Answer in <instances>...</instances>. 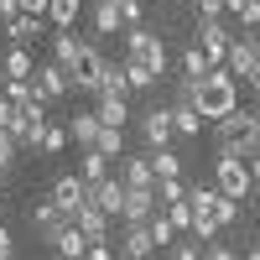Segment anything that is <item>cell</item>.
I'll return each mask as SVG.
<instances>
[{"mask_svg": "<svg viewBox=\"0 0 260 260\" xmlns=\"http://www.w3.org/2000/svg\"><path fill=\"white\" fill-rule=\"evenodd\" d=\"M16 11H21V16H42V21H47V0H16Z\"/></svg>", "mask_w": 260, "mask_h": 260, "instance_id": "obj_40", "label": "cell"}, {"mask_svg": "<svg viewBox=\"0 0 260 260\" xmlns=\"http://www.w3.org/2000/svg\"><path fill=\"white\" fill-rule=\"evenodd\" d=\"M203 125H208V120H203L198 110H192V104H187V110H172V130H177L182 141H192V136H203Z\"/></svg>", "mask_w": 260, "mask_h": 260, "instance_id": "obj_25", "label": "cell"}, {"mask_svg": "<svg viewBox=\"0 0 260 260\" xmlns=\"http://www.w3.org/2000/svg\"><path fill=\"white\" fill-rule=\"evenodd\" d=\"M151 177H182V156L172 146H156L151 151Z\"/></svg>", "mask_w": 260, "mask_h": 260, "instance_id": "obj_24", "label": "cell"}, {"mask_svg": "<svg viewBox=\"0 0 260 260\" xmlns=\"http://www.w3.org/2000/svg\"><path fill=\"white\" fill-rule=\"evenodd\" d=\"M213 187H219L224 198H234V203H250V192H255L250 167L240 156H213Z\"/></svg>", "mask_w": 260, "mask_h": 260, "instance_id": "obj_3", "label": "cell"}, {"mask_svg": "<svg viewBox=\"0 0 260 260\" xmlns=\"http://www.w3.org/2000/svg\"><path fill=\"white\" fill-rule=\"evenodd\" d=\"M83 260H115V245H110V240H94Z\"/></svg>", "mask_w": 260, "mask_h": 260, "instance_id": "obj_39", "label": "cell"}, {"mask_svg": "<svg viewBox=\"0 0 260 260\" xmlns=\"http://www.w3.org/2000/svg\"><path fill=\"white\" fill-rule=\"evenodd\" d=\"M11 161H16V136H11V130H0V177H6Z\"/></svg>", "mask_w": 260, "mask_h": 260, "instance_id": "obj_38", "label": "cell"}, {"mask_svg": "<svg viewBox=\"0 0 260 260\" xmlns=\"http://www.w3.org/2000/svg\"><path fill=\"white\" fill-rule=\"evenodd\" d=\"M125 89H130V94H141V89H156V73H151L146 62L125 57Z\"/></svg>", "mask_w": 260, "mask_h": 260, "instance_id": "obj_27", "label": "cell"}, {"mask_svg": "<svg viewBox=\"0 0 260 260\" xmlns=\"http://www.w3.org/2000/svg\"><path fill=\"white\" fill-rule=\"evenodd\" d=\"M89 203H94L99 213H110V219H120V208H125V182H120V177L94 182V187H89Z\"/></svg>", "mask_w": 260, "mask_h": 260, "instance_id": "obj_8", "label": "cell"}, {"mask_svg": "<svg viewBox=\"0 0 260 260\" xmlns=\"http://www.w3.org/2000/svg\"><path fill=\"white\" fill-rule=\"evenodd\" d=\"M120 37H125V57L146 62V68L156 73V78H161V73L172 68V57H167V42H161L156 31H151V26H125Z\"/></svg>", "mask_w": 260, "mask_h": 260, "instance_id": "obj_2", "label": "cell"}, {"mask_svg": "<svg viewBox=\"0 0 260 260\" xmlns=\"http://www.w3.org/2000/svg\"><path fill=\"white\" fill-rule=\"evenodd\" d=\"M115 260H130V255H120V250H115Z\"/></svg>", "mask_w": 260, "mask_h": 260, "instance_id": "obj_47", "label": "cell"}, {"mask_svg": "<svg viewBox=\"0 0 260 260\" xmlns=\"http://www.w3.org/2000/svg\"><path fill=\"white\" fill-rule=\"evenodd\" d=\"M240 260H260V240H250V245H245V255H240Z\"/></svg>", "mask_w": 260, "mask_h": 260, "instance_id": "obj_44", "label": "cell"}, {"mask_svg": "<svg viewBox=\"0 0 260 260\" xmlns=\"http://www.w3.org/2000/svg\"><path fill=\"white\" fill-rule=\"evenodd\" d=\"M208 68H213V62L203 57V47H198V42H187L182 57H177V73H182V78H208Z\"/></svg>", "mask_w": 260, "mask_h": 260, "instance_id": "obj_22", "label": "cell"}, {"mask_svg": "<svg viewBox=\"0 0 260 260\" xmlns=\"http://www.w3.org/2000/svg\"><path fill=\"white\" fill-rule=\"evenodd\" d=\"M161 260H203V245L192 240V234H177V240L161 250Z\"/></svg>", "mask_w": 260, "mask_h": 260, "instance_id": "obj_31", "label": "cell"}, {"mask_svg": "<svg viewBox=\"0 0 260 260\" xmlns=\"http://www.w3.org/2000/svg\"><path fill=\"white\" fill-rule=\"evenodd\" d=\"M62 125H68V141H73L78 151H89V146L99 141V130H104L94 110H73V115H68V120H62Z\"/></svg>", "mask_w": 260, "mask_h": 260, "instance_id": "obj_9", "label": "cell"}, {"mask_svg": "<svg viewBox=\"0 0 260 260\" xmlns=\"http://www.w3.org/2000/svg\"><path fill=\"white\" fill-rule=\"evenodd\" d=\"M203 260H240V250L224 245V240H213V245H203Z\"/></svg>", "mask_w": 260, "mask_h": 260, "instance_id": "obj_37", "label": "cell"}, {"mask_svg": "<svg viewBox=\"0 0 260 260\" xmlns=\"http://www.w3.org/2000/svg\"><path fill=\"white\" fill-rule=\"evenodd\" d=\"M192 11H198V21H224L229 0H192Z\"/></svg>", "mask_w": 260, "mask_h": 260, "instance_id": "obj_36", "label": "cell"}, {"mask_svg": "<svg viewBox=\"0 0 260 260\" xmlns=\"http://www.w3.org/2000/svg\"><path fill=\"white\" fill-rule=\"evenodd\" d=\"M94 151H104L110 161H120V156H125V130H120V125H104L99 141H94Z\"/></svg>", "mask_w": 260, "mask_h": 260, "instance_id": "obj_29", "label": "cell"}, {"mask_svg": "<svg viewBox=\"0 0 260 260\" xmlns=\"http://www.w3.org/2000/svg\"><path fill=\"white\" fill-rule=\"evenodd\" d=\"M156 213V192L151 187H125V208H120V224H146Z\"/></svg>", "mask_w": 260, "mask_h": 260, "instance_id": "obj_10", "label": "cell"}, {"mask_svg": "<svg viewBox=\"0 0 260 260\" xmlns=\"http://www.w3.org/2000/svg\"><path fill=\"white\" fill-rule=\"evenodd\" d=\"M141 136H146V146H151V151L177 141V130H172V110H167V104H151V110L141 115Z\"/></svg>", "mask_w": 260, "mask_h": 260, "instance_id": "obj_5", "label": "cell"}, {"mask_svg": "<svg viewBox=\"0 0 260 260\" xmlns=\"http://www.w3.org/2000/svg\"><path fill=\"white\" fill-rule=\"evenodd\" d=\"M47 198H52V203H57V208L73 219V208L89 198V187H83V177H78V172H62V177L52 182V192H47Z\"/></svg>", "mask_w": 260, "mask_h": 260, "instance_id": "obj_6", "label": "cell"}, {"mask_svg": "<svg viewBox=\"0 0 260 260\" xmlns=\"http://www.w3.org/2000/svg\"><path fill=\"white\" fill-rule=\"evenodd\" d=\"M52 260H62V255H52Z\"/></svg>", "mask_w": 260, "mask_h": 260, "instance_id": "obj_49", "label": "cell"}, {"mask_svg": "<svg viewBox=\"0 0 260 260\" xmlns=\"http://www.w3.org/2000/svg\"><path fill=\"white\" fill-rule=\"evenodd\" d=\"M83 0H47V26H78Z\"/></svg>", "mask_w": 260, "mask_h": 260, "instance_id": "obj_23", "label": "cell"}, {"mask_svg": "<svg viewBox=\"0 0 260 260\" xmlns=\"http://www.w3.org/2000/svg\"><path fill=\"white\" fill-rule=\"evenodd\" d=\"M115 167H120L115 177H120L125 187H151V182H156V177H151V156H136V151H125Z\"/></svg>", "mask_w": 260, "mask_h": 260, "instance_id": "obj_16", "label": "cell"}, {"mask_svg": "<svg viewBox=\"0 0 260 260\" xmlns=\"http://www.w3.org/2000/svg\"><path fill=\"white\" fill-rule=\"evenodd\" d=\"M31 83H37V89L47 94V99H62V94L73 89V83H68V68H62V62H37Z\"/></svg>", "mask_w": 260, "mask_h": 260, "instance_id": "obj_12", "label": "cell"}, {"mask_svg": "<svg viewBox=\"0 0 260 260\" xmlns=\"http://www.w3.org/2000/svg\"><path fill=\"white\" fill-rule=\"evenodd\" d=\"M0 224H6V219H0Z\"/></svg>", "mask_w": 260, "mask_h": 260, "instance_id": "obj_50", "label": "cell"}, {"mask_svg": "<svg viewBox=\"0 0 260 260\" xmlns=\"http://www.w3.org/2000/svg\"><path fill=\"white\" fill-rule=\"evenodd\" d=\"M31 73H37V57H31V47H21V42H11L6 62H0V78H31Z\"/></svg>", "mask_w": 260, "mask_h": 260, "instance_id": "obj_19", "label": "cell"}, {"mask_svg": "<svg viewBox=\"0 0 260 260\" xmlns=\"http://www.w3.org/2000/svg\"><path fill=\"white\" fill-rule=\"evenodd\" d=\"M0 26H6V37H11V42H21V47H31V42L42 37V16H21V11H16L11 21H0Z\"/></svg>", "mask_w": 260, "mask_h": 260, "instance_id": "obj_20", "label": "cell"}, {"mask_svg": "<svg viewBox=\"0 0 260 260\" xmlns=\"http://www.w3.org/2000/svg\"><path fill=\"white\" fill-rule=\"evenodd\" d=\"M192 240H198V245H213V240H219V234H224V224L219 219H213V213H192Z\"/></svg>", "mask_w": 260, "mask_h": 260, "instance_id": "obj_32", "label": "cell"}, {"mask_svg": "<svg viewBox=\"0 0 260 260\" xmlns=\"http://www.w3.org/2000/svg\"><path fill=\"white\" fill-rule=\"evenodd\" d=\"M62 146H73V141H68V125H57V120H47V130H42V151H47V156H57Z\"/></svg>", "mask_w": 260, "mask_h": 260, "instance_id": "obj_33", "label": "cell"}, {"mask_svg": "<svg viewBox=\"0 0 260 260\" xmlns=\"http://www.w3.org/2000/svg\"><path fill=\"white\" fill-rule=\"evenodd\" d=\"M104 6H120V0H104Z\"/></svg>", "mask_w": 260, "mask_h": 260, "instance_id": "obj_48", "label": "cell"}, {"mask_svg": "<svg viewBox=\"0 0 260 260\" xmlns=\"http://www.w3.org/2000/svg\"><path fill=\"white\" fill-rule=\"evenodd\" d=\"M245 167H250V182H255V192H260V151H255V156H250Z\"/></svg>", "mask_w": 260, "mask_h": 260, "instance_id": "obj_42", "label": "cell"}, {"mask_svg": "<svg viewBox=\"0 0 260 260\" xmlns=\"http://www.w3.org/2000/svg\"><path fill=\"white\" fill-rule=\"evenodd\" d=\"M47 245H52V255H62V260H83V255H89V234H83V229L68 219V224H62Z\"/></svg>", "mask_w": 260, "mask_h": 260, "instance_id": "obj_7", "label": "cell"}, {"mask_svg": "<svg viewBox=\"0 0 260 260\" xmlns=\"http://www.w3.org/2000/svg\"><path fill=\"white\" fill-rule=\"evenodd\" d=\"M62 224H68V213H62L52 198H37V203H31V229L42 234V240H52V234H57Z\"/></svg>", "mask_w": 260, "mask_h": 260, "instance_id": "obj_14", "label": "cell"}, {"mask_svg": "<svg viewBox=\"0 0 260 260\" xmlns=\"http://www.w3.org/2000/svg\"><path fill=\"white\" fill-rule=\"evenodd\" d=\"M73 224H78L83 234H89V245H94V240H110V224H115V219H110V213H99L89 198H83V203L73 208Z\"/></svg>", "mask_w": 260, "mask_h": 260, "instance_id": "obj_13", "label": "cell"}, {"mask_svg": "<svg viewBox=\"0 0 260 260\" xmlns=\"http://www.w3.org/2000/svg\"><path fill=\"white\" fill-rule=\"evenodd\" d=\"M161 213L172 219V229H177V234H187V229H192V203H187V198H182V203H167Z\"/></svg>", "mask_w": 260, "mask_h": 260, "instance_id": "obj_34", "label": "cell"}, {"mask_svg": "<svg viewBox=\"0 0 260 260\" xmlns=\"http://www.w3.org/2000/svg\"><path fill=\"white\" fill-rule=\"evenodd\" d=\"M151 192H156V208H167V203H182V198H187V182H182V177H156Z\"/></svg>", "mask_w": 260, "mask_h": 260, "instance_id": "obj_26", "label": "cell"}, {"mask_svg": "<svg viewBox=\"0 0 260 260\" xmlns=\"http://www.w3.org/2000/svg\"><path fill=\"white\" fill-rule=\"evenodd\" d=\"M89 21H94V42H104V37H120V31H125V16H120V6H104V0H94Z\"/></svg>", "mask_w": 260, "mask_h": 260, "instance_id": "obj_17", "label": "cell"}, {"mask_svg": "<svg viewBox=\"0 0 260 260\" xmlns=\"http://www.w3.org/2000/svg\"><path fill=\"white\" fill-rule=\"evenodd\" d=\"M0 260H16V234L0 224Z\"/></svg>", "mask_w": 260, "mask_h": 260, "instance_id": "obj_41", "label": "cell"}, {"mask_svg": "<svg viewBox=\"0 0 260 260\" xmlns=\"http://www.w3.org/2000/svg\"><path fill=\"white\" fill-rule=\"evenodd\" d=\"M94 115H99V125H130V94H94Z\"/></svg>", "mask_w": 260, "mask_h": 260, "instance_id": "obj_11", "label": "cell"}, {"mask_svg": "<svg viewBox=\"0 0 260 260\" xmlns=\"http://www.w3.org/2000/svg\"><path fill=\"white\" fill-rule=\"evenodd\" d=\"M146 234H151V245H156V250H167L172 240H177V229H172V219H167L161 208H156V213L146 219Z\"/></svg>", "mask_w": 260, "mask_h": 260, "instance_id": "obj_28", "label": "cell"}, {"mask_svg": "<svg viewBox=\"0 0 260 260\" xmlns=\"http://www.w3.org/2000/svg\"><path fill=\"white\" fill-rule=\"evenodd\" d=\"M192 42L203 47V57L219 68L224 62V52H229V42H234V31H229V21H198V31H192Z\"/></svg>", "mask_w": 260, "mask_h": 260, "instance_id": "obj_4", "label": "cell"}, {"mask_svg": "<svg viewBox=\"0 0 260 260\" xmlns=\"http://www.w3.org/2000/svg\"><path fill=\"white\" fill-rule=\"evenodd\" d=\"M192 104H198V115L213 125V120H224L229 110H240V83H234V73L224 68H208V78H198V94H192Z\"/></svg>", "mask_w": 260, "mask_h": 260, "instance_id": "obj_1", "label": "cell"}, {"mask_svg": "<svg viewBox=\"0 0 260 260\" xmlns=\"http://www.w3.org/2000/svg\"><path fill=\"white\" fill-rule=\"evenodd\" d=\"M16 16V0H0V21H11Z\"/></svg>", "mask_w": 260, "mask_h": 260, "instance_id": "obj_45", "label": "cell"}, {"mask_svg": "<svg viewBox=\"0 0 260 260\" xmlns=\"http://www.w3.org/2000/svg\"><path fill=\"white\" fill-rule=\"evenodd\" d=\"M255 115H260V94H255Z\"/></svg>", "mask_w": 260, "mask_h": 260, "instance_id": "obj_46", "label": "cell"}, {"mask_svg": "<svg viewBox=\"0 0 260 260\" xmlns=\"http://www.w3.org/2000/svg\"><path fill=\"white\" fill-rule=\"evenodd\" d=\"M83 42H89V37H78L73 26H52V62L73 68V62H78V52H83Z\"/></svg>", "mask_w": 260, "mask_h": 260, "instance_id": "obj_15", "label": "cell"}, {"mask_svg": "<svg viewBox=\"0 0 260 260\" xmlns=\"http://www.w3.org/2000/svg\"><path fill=\"white\" fill-rule=\"evenodd\" d=\"M120 255H130V260H151V255H156L146 224H125V234H120Z\"/></svg>", "mask_w": 260, "mask_h": 260, "instance_id": "obj_18", "label": "cell"}, {"mask_svg": "<svg viewBox=\"0 0 260 260\" xmlns=\"http://www.w3.org/2000/svg\"><path fill=\"white\" fill-rule=\"evenodd\" d=\"M250 219H255V229H260V192H250Z\"/></svg>", "mask_w": 260, "mask_h": 260, "instance_id": "obj_43", "label": "cell"}, {"mask_svg": "<svg viewBox=\"0 0 260 260\" xmlns=\"http://www.w3.org/2000/svg\"><path fill=\"white\" fill-rule=\"evenodd\" d=\"M21 120H26V110L11 99H0V130H11V136H21Z\"/></svg>", "mask_w": 260, "mask_h": 260, "instance_id": "obj_35", "label": "cell"}, {"mask_svg": "<svg viewBox=\"0 0 260 260\" xmlns=\"http://www.w3.org/2000/svg\"><path fill=\"white\" fill-rule=\"evenodd\" d=\"M110 167H115V161L104 156V151H94V146H89V151H83V167H78V177H83V187H94V182H104V177H110Z\"/></svg>", "mask_w": 260, "mask_h": 260, "instance_id": "obj_21", "label": "cell"}, {"mask_svg": "<svg viewBox=\"0 0 260 260\" xmlns=\"http://www.w3.org/2000/svg\"><path fill=\"white\" fill-rule=\"evenodd\" d=\"M229 16L240 21V31H260V0H229Z\"/></svg>", "mask_w": 260, "mask_h": 260, "instance_id": "obj_30", "label": "cell"}]
</instances>
